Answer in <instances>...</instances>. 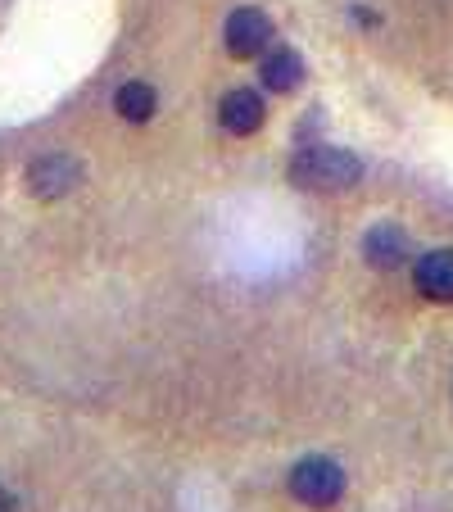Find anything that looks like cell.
<instances>
[{
    "label": "cell",
    "mask_w": 453,
    "mask_h": 512,
    "mask_svg": "<svg viewBox=\"0 0 453 512\" xmlns=\"http://www.w3.org/2000/svg\"><path fill=\"white\" fill-rule=\"evenodd\" d=\"M358 177H363V159L340 150V145H304V150H295V159H290V182H295L299 191L336 195V191L358 186Z\"/></svg>",
    "instance_id": "1"
},
{
    "label": "cell",
    "mask_w": 453,
    "mask_h": 512,
    "mask_svg": "<svg viewBox=\"0 0 453 512\" xmlns=\"http://www.w3.org/2000/svg\"><path fill=\"white\" fill-rule=\"evenodd\" d=\"M290 494H295L304 508H336L340 494H345V467L327 454H309L290 467Z\"/></svg>",
    "instance_id": "2"
},
{
    "label": "cell",
    "mask_w": 453,
    "mask_h": 512,
    "mask_svg": "<svg viewBox=\"0 0 453 512\" xmlns=\"http://www.w3.org/2000/svg\"><path fill=\"white\" fill-rule=\"evenodd\" d=\"M222 41H227V55L232 59H254L272 46V19L263 10H254V5L232 10V19L222 28Z\"/></svg>",
    "instance_id": "3"
},
{
    "label": "cell",
    "mask_w": 453,
    "mask_h": 512,
    "mask_svg": "<svg viewBox=\"0 0 453 512\" xmlns=\"http://www.w3.org/2000/svg\"><path fill=\"white\" fill-rule=\"evenodd\" d=\"M78 182H82V164L73 155H41L28 168V191L37 200H59V195H68Z\"/></svg>",
    "instance_id": "4"
},
{
    "label": "cell",
    "mask_w": 453,
    "mask_h": 512,
    "mask_svg": "<svg viewBox=\"0 0 453 512\" xmlns=\"http://www.w3.org/2000/svg\"><path fill=\"white\" fill-rule=\"evenodd\" d=\"M413 281H417V295H422V300L453 304V245L426 250L422 259L413 263Z\"/></svg>",
    "instance_id": "5"
},
{
    "label": "cell",
    "mask_w": 453,
    "mask_h": 512,
    "mask_svg": "<svg viewBox=\"0 0 453 512\" xmlns=\"http://www.w3.org/2000/svg\"><path fill=\"white\" fill-rule=\"evenodd\" d=\"M408 254H413V241H408V232H404L399 223H376L372 232L363 236V259L372 263L376 272L404 268Z\"/></svg>",
    "instance_id": "6"
},
{
    "label": "cell",
    "mask_w": 453,
    "mask_h": 512,
    "mask_svg": "<svg viewBox=\"0 0 453 512\" xmlns=\"http://www.w3.org/2000/svg\"><path fill=\"white\" fill-rule=\"evenodd\" d=\"M218 123L227 127L232 136H254L263 123H268V105H263V96L254 87H236V91H227V96H222Z\"/></svg>",
    "instance_id": "7"
},
{
    "label": "cell",
    "mask_w": 453,
    "mask_h": 512,
    "mask_svg": "<svg viewBox=\"0 0 453 512\" xmlns=\"http://www.w3.org/2000/svg\"><path fill=\"white\" fill-rule=\"evenodd\" d=\"M259 82L268 91H277V96H290V91L304 82V59H299V50L268 46L263 50V64H259Z\"/></svg>",
    "instance_id": "8"
},
{
    "label": "cell",
    "mask_w": 453,
    "mask_h": 512,
    "mask_svg": "<svg viewBox=\"0 0 453 512\" xmlns=\"http://www.w3.org/2000/svg\"><path fill=\"white\" fill-rule=\"evenodd\" d=\"M114 105H118V114H123L127 123H150V118H155L159 96H155L150 82H123L118 96H114Z\"/></svg>",
    "instance_id": "9"
},
{
    "label": "cell",
    "mask_w": 453,
    "mask_h": 512,
    "mask_svg": "<svg viewBox=\"0 0 453 512\" xmlns=\"http://www.w3.org/2000/svg\"><path fill=\"white\" fill-rule=\"evenodd\" d=\"M0 512H19V499H14L5 485H0Z\"/></svg>",
    "instance_id": "10"
}]
</instances>
